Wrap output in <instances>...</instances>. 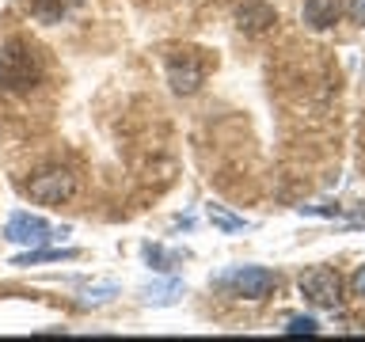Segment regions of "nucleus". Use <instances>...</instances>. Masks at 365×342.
<instances>
[{
	"mask_svg": "<svg viewBox=\"0 0 365 342\" xmlns=\"http://www.w3.org/2000/svg\"><path fill=\"white\" fill-rule=\"evenodd\" d=\"M38 80H42V61L34 53V46L16 38L0 53V88L11 91V95H27Z\"/></svg>",
	"mask_w": 365,
	"mask_h": 342,
	"instance_id": "f257e3e1",
	"label": "nucleus"
},
{
	"mask_svg": "<svg viewBox=\"0 0 365 342\" xmlns=\"http://www.w3.org/2000/svg\"><path fill=\"white\" fill-rule=\"evenodd\" d=\"M27 194L38 205H61L76 194V175L68 167H46L27 179Z\"/></svg>",
	"mask_w": 365,
	"mask_h": 342,
	"instance_id": "f03ea898",
	"label": "nucleus"
},
{
	"mask_svg": "<svg viewBox=\"0 0 365 342\" xmlns=\"http://www.w3.org/2000/svg\"><path fill=\"white\" fill-rule=\"evenodd\" d=\"M301 293L316 308H339L342 301V278L331 266H312L301 274Z\"/></svg>",
	"mask_w": 365,
	"mask_h": 342,
	"instance_id": "7ed1b4c3",
	"label": "nucleus"
},
{
	"mask_svg": "<svg viewBox=\"0 0 365 342\" xmlns=\"http://www.w3.org/2000/svg\"><path fill=\"white\" fill-rule=\"evenodd\" d=\"M221 285H228L236 296H244V301H262V296L274 293V285H278V278H274L270 270L262 266H240L232 274H225Z\"/></svg>",
	"mask_w": 365,
	"mask_h": 342,
	"instance_id": "20e7f679",
	"label": "nucleus"
},
{
	"mask_svg": "<svg viewBox=\"0 0 365 342\" xmlns=\"http://www.w3.org/2000/svg\"><path fill=\"white\" fill-rule=\"evenodd\" d=\"M53 228L42 221V217H31V213H11L8 224H4V239L8 244H23V247H38L50 239Z\"/></svg>",
	"mask_w": 365,
	"mask_h": 342,
	"instance_id": "39448f33",
	"label": "nucleus"
},
{
	"mask_svg": "<svg viewBox=\"0 0 365 342\" xmlns=\"http://www.w3.org/2000/svg\"><path fill=\"white\" fill-rule=\"evenodd\" d=\"M274 23H278V16H274V8L267 0H244L236 8V27L244 34H267Z\"/></svg>",
	"mask_w": 365,
	"mask_h": 342,
	"instance_id": "423d86ee",
	"label": "nucleus"
},
{
	"mask_svg": "<svg viewBox=\"0 0 365 342\" xmlns=\"http://www.w3.org/2000/svg\"><path fill=\"white\" fill-rule=\"evenodd\" d=\"M168 80H171V88L179 91V95H194V91L202 88V80H205V65L202 61H190V57H171V65H168Z\"/></svg>",
	"mask_w": 365,
	"mask_h": 342,
	"instance_id": "0eeeda50",
	"label": "nucleus"
},
{
	"mask_svg": "<svg viewBox=\"0 0 365 342\" xmlns=\"http://www.w3.org/2000/svg\"><path fill=\"white\" fill-rule=\"evenodd\" d=\"M339 16H342V0H304V23L312 31L335 27Z\"/></svg>",
	"mask_w": 365,
	"mask_h": 342,
	"instance_id": "6e6552de",
	"label": "nucleus"
},
{
	"mask_svg": "<svg viewBox=\"0 0 365 342\" xmlns=\"http://www.w3.org/2000/svg\"><path fill=\"white\" fill-rule=\"evenodd\" d=\"M76 4H84V0H31V16L42 23H61Z\"/></svg>",
	"mask_w": 365,
	"mask_h": 342,
	"instance_id": "1a4fd4ad",
	"label": "nucleus"
},
{
	"mask_svg": "<svg viewBox=\"0 0 365 342\" xmlns=\"http://www.w3.org/2000/svg\"><path fill=\"white\" fill-rule=\"evenodd\" d=\"M68 259H76V251H73V247H68V251L31 247V251H23V255L11 259V266H38V262H68Z\"/></svg>",
	"mask_w": 365,
	"mask_h": 342,
	"instance_id": "9d476101",
	"label": "nucleus"
},
{
	"mask_svg": "<svg viewBox=\"0 0 365 342\" xmlns=\"http://www.w3.org/2000/svg\"><path fill=\"white\" fill-rule=\"evenodd\" d=\"M179 293H182V285H179V281H164V285H148L141 296H145L148 304H153V301H156V304H171Z\"/></svg>",
	"mask_w": 365,
	"mask_h": 342,
	"instance_id": "9b49d317",
	"label": "nucleus"
},
{
	"mask_svg": "<svg viewBox=\"0 0 365 342\" xmlns=\"http://www.w3.org/2000/svg\"><path fill=\"white\" fill-rule=\"evenodd\" d=\"M210 221L221 228V232H240V228H247L244 217H232V213L225 209V205H210Z\"/></svg>",
	"mask_w": 365,
	"mask_h": 342,
	"instance_id": "f8f14e48",
	"label": "nucleus"
},
{
	"mask_svg": "<svg viewBox=\"0 0 365 342\" xmlns=\"http://www.w3.org/2000/svg\"><path fill=\"white\" fill-rule=\"evenodd\" d=\"M285 331H289V335H316L319 323H316V319H308V316H297V319H289V327H285Z\"/></svg>",
	"mask_w": 365,
	"mask_h": 342,
	"instance_id": "ddd939ff",
	"label": "nucleus"
},
{
	"mask_svg": "<svg viewBox=\"0 0 365 342\" xmlns=\"http://www.w3.org/2000/svg\"><path fill=\"white\" fill-rule=\"evenodd\" d=\"M350 19L365 27V0H350Z\"/></svg>",
	"mask_w": 365,
	"mask_h": 342,
	"instance_id": "4468645a",
	"label": "nucleus"
},
{
	"mask_svg": "<svg viewBox=\"0 0 365 342\" xmlns=\"http://www.w3.org/2000/svg\"><path fill=\"white\" fill-rule=\"evenodd\" d=\"M350 285H354V293H358V296H365V266L354 274V281H350Z\"/></svg>",
	"mask_w": 365,
	"mask_h": 342,
	"instance_id": "2eb2a0df",
	"label": "nucleus"
}]
</instances>
